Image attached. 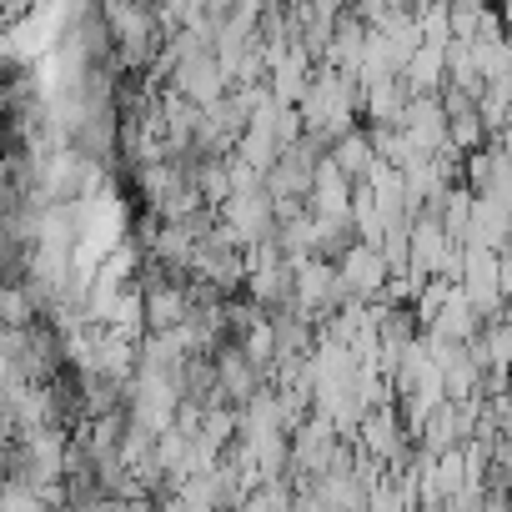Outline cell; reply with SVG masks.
<instances>
[{
  "instance_id": "obj_1",
  "label": "cell",
  "mask_w": 512,
  "mask_h": 512,
  "mask_svg": "<svg viewBox=\"0 0 512 512\" xmlns=\"http://www.w3.org/2000/svg\"><path fill=\"white\" fill-rule=\"evenodd\" d=\"M342 287L362 302V297H372L382 282H392V272H387V262H382V251L377 246H367V241H352L347 246V256H342Z\"/></svg>"
},
{
  "instance_id": "obj_2",
  "label": "cell",
  "mask_w": 512,
  "mask_h": 512,
  "mask_svg": "<svg viewBox=\"0 0 512 512\" xmlns=\"http://www.w3.org/2000/svg\"><path fill=\"white\" fill-rule=\"evenodd\" d=\"M332 166H337V176L352 186V181H367L372 176V166H377V156H372V146H367V131H347L342 141H332V156H327Z\"/></svg>"
},
{
  "instance_id": "obj_3",
  "label": "cell",
  "mask_w": 512,
  "mask_h": 512,
  "mask_svg": "<svg viewBox=\"0 0 512 512\" xmlns=\"http://www.w3.org/2000/svg\"><path fill=\"white\" fill-rule=\"evenodd\" d=\"M362 437H367V447H372L377 457H397V447H402V427H397L392 407H372V412L362 417Z\"/></svg>"
},
{
  "instance_id": "obj_4",
  "label": "cell",
  "mask_w": 512,
  "mask_h": 512,
  "mask_svg": "<svg viewBox=\"0 0 512 512\" xmlns=\"http://www.w3.org/2000/svg\"><path fill=\"white\" fill-rule=\"evenodd\" d=\"M447 146H457V151H477V146H482V121H477V111H462V116L447 121Z\"/></svg>"
},
{
  "instance_id": "obj_5",
  "label": "cell",
  "mask_w": 512,
  "mask_h": 512,
  "mask_svg": "<svg viewBox=\"0 0 512 512\" xmlns=\"http://www.w3.org/2000/svg\"><path fill=\"white\" fill-rule=\"evenodd\" d=\"M287 512H327V507H322V502H317V497H297V502H292V507H287Z\"/></svg>"
}]
</instances>
